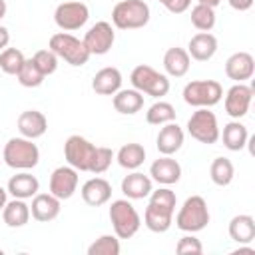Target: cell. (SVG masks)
I'll use <instances>...</instances> for the list:
<instances>
[{
    "label": "cell",
    "mask_w": 255,
    "mask_h": 255,
    "mask_svg": "<svg viewBox=\"0 0 255 255\" xmlns=\"http://www.w3.org/2000/svg\"><path fill=\"white\" fill-rule=\"evenodd\" d=\"M2 159L8 167L28 171L38 165L40 161V149L34 143V139L28 137H10L2 149Z\"/></svg>",
    "instance_id": "1"
},
{
    "label": "cell",
    "mask_w": 255,
    "mask_h": 255,
    "mask_svg": "<svg viewBox=\"0 0 255 255\" xmlns=\"http://www.w3.org/2000/svg\"><path fill=\"white\" fill-rule=\"evenodd\" d=\"M149 6L143 0H122L112 10V24L120 30H137L149 22Z\"/></svg>",
    "instance_id": "2"
},
{
    "label": "cell",
    "mask_w": 255,
    "mask_h": 255,
    "mask_svg": "<svg viewBox=\"0 0 255 255\" xmlns=\"http://www.w3.org/2000/svg\"><path fill=\"white\" fill-rule=\"evenodd\" d=\"M207 223H209V209L201 195L187 197L175 215L177 229H181L185 233H197V231L205 229Z\"/></svg>",
    "instance_id": "3"
},
{
    "label": "cell",
    "mask_w": 255,
    "mask_h": 255,
    "mask_svg": "<svg viewBox=\"0 0 255 255\" xmlns=\"http://www.w3.org/2000/svg\"><path fill=\"white\" fill-rule=\"evenodd\" d=\"M110 221L114 227V233L120 239L133 237L141 227V217L137 209L131 205L129 199H116L110 205Z\"/></svg>",
    "instance_id": "4"
},
{
    "label": "cell",
    "mask_w": 255,
    "mask_h": 255,
    "mask_svg": "<svg viewBox=\"0 0 255 255\" xmlns=\"http://www.w3.org/2000/svg\"><path fill=\"white\" fill-rule=\"evenodd\" d=\"M50 50L58 56V60H64L66 64L80 68L84 64H88L90 60V52L84 46V42L76 36H72L70 32H58L50 38Z\"/></svg>",
    "instance_id": "5"
},
{
    "label": "cell",
    "mask_w": 255,
    "mask_h": 255,
    "mask_svg": "<svg viewBox=\"0 0 255 255\" xmlns=\"http://www.w3.org/2000/svg\"><path fill=\"white\" fill-rule=\"evenodd\" d=\"M129 82H131V86L137 92L147 94L151 98H163L169 92V80H167V76L161 74V72H157V70H153L147 64L135 66L131 70V74H129Z\"/></svg>",
    "instance_id": "6"
},
{
    "label": "cell",
    "mask_w": 255,
    "mask_h": 255,
    "mask_svg": "<svg viewBox=\"0 0 255 255\" xmlns=\"http://www.w3.org/2000/svg\"><path fill=\"white\" fill-rule=\"evenodd\" d=\"M223 98V88L215 80H193L183 88V102L193 108H213Z\"/></svg>",
    "instance_id": "7"
},
{
    "label": "cell",
    "mask_w": 255,
    "mask_h": 255,
    "mask_svg": "<svg viewBox=\"0 0 255 255\" xmlns=\"http://www.w3.org/2000/svg\"><path fill=\"white\" fill-rule=\"evenodd\" d=\"M187 131L199 143H215L219 139V124L209 108H197L187 120Z\"/></svg>",
    "instance_id": "8"
},
{
    "label": "cell",
    "mask_w": 255,
    "mask_h": 255,
    "mask_svg": "<svg viewBox=\"0 0 255 255\" xmlns=\"http://www.w3.org/2000/svg\"><path fill=\"white\" fill-rule=\"evenodd\" d=\"M90 18V8L82 0H70L62 2L54 10V22L62 32H74L80 30Z\"/></svg>",
    "instance_id": "9"
},
{
    "label": "cell",
    "mask_w": 255,
    "mask_h": 255,
    "mask_svg": "<svg viewBox=\"0 0 255 255\" xmlns=\"http://www.w3.org/2000/svg\"><path fill=\"white\" fill-rule=\"evenodd\" d=\"M94 151H96V145L82 135H70L64 143V157L68 165H72L78 171H90Z\"/></svg>",
    "instance_id": "10"
},
{
    "label": "cell",
    "mask_w": 255,
    "mask_h": 255,
    "mask_svg": "<svg viewBox=\"0 0 255 255\" xmlns=\"http://www.w3.org/2000/svg\"><path fill=\"white\" fill-rule=\"evenodd\" d=\"M84 46L88 48L90 56H104L110 52V48L114 46L116 42V32H114V26L106 20L102 22H96L84 36Z\"/></svg>",
    "instance_id": "11"
},
{
    "label": "cell",
    "mask_w": 255,
    "mask_h": 255,
    "mask_svg": "<svg viewBox=\"0 0 255 255\" xmlns=\"http://www.w3.org/2000/svg\"><path fill=\"white\" fill-rule=\"evenodd\" d=\"M78 169L72 165H60L50 175V193L58 199H70L78 189Z\"/></svg>",
    "instance_id": "12"
},
{
    "label": "cell",
    "mask_w": 255,
    "mask_h": 255,
    "mask_svg": "<svg viewBox=\"0 0 255 255\" xmlns=\"http://www.w3.org/2000/svg\"><path fill=\"white\" fill-rule=\"evenodd\" d=\"M251 100H253V88L247 86L245 82H237L233 84L227 94H225V112L233 118V120H239L243 118L247 112H249V106H251Z\"/></svg>",
    "instance_id": "13"
},
{
    "label": "cell",
    "mask_w": 255,
    "mask_h": 255,
    "mask_svg": "<svg viewBox=\"0 0 255 255\" xmlns=\"http://www.w3.org/2000/svg\"><path fill=\"white\" fill-rule=\"evenodd\" d=\"M149 175L159 185H173L181 177V165L171 155H161L149 165Z\"/></svg>",
    "instance_id": "14"
},
{
    "label": "cell",
    "mask_w": 255,
    "mask_h": 255,
    "mask_svg": "<svg viewBox=\"0 0 255 255\" xmlns=\"http://www.w3.org/2000/svg\"><path fill=\"white\" fill-rule=\"evenodd\" d=\"M62 199H58L56 195L52 193H36L32 197V205H30V215L40 221V223H48V221H54L58 215H60V209H62Z\"/></svg>",
    "instance_id": "15"
},
{
    "label": "cell",
    "mask_w": 255,
    "mask_h": 255,
    "mask_svg": "<svg viewBox=\"0 0 255 255\" xmlns=\"http://www.w3.org/2000/svg\"><path fill=\"white\" fill-rule=\"evenodd\" d=\"M173 211H175L173 207L149 201L145 207V213H143V223L153 233H165L173 223Z\"/></svg>",
    "instance_id": "16"
},
{
    "label": "cell",
    "mask_w": 255,
    "mask_h": 255,
    "mask_svg": "<svg viewBox=\"0 0 255 255\" xmlns=\"http://www.w3.org/2000/svg\"><path fill=\"white\" fill-rule=\"evenodd\" d=\"M255 72V60L249 52H235L225 62V74L233 82H245Z\"/></svg>",
    "instance_id": "17"
},
{
    "label": "cell",
    "mask_w": 255,
    "mask_h": 255,
    "mask_svg": "<svg viewBox=\"0 0 255 255\" xmlns=\"http://www.w3.org/2000/svg\"><path fill=\"white\" fill-rule=\"evenodd\" d=\"M183 139H185L183 129L175 122H169V124H163V128L159 129V133L155 137V145L161 155H173L181 149Z\"/></svg>",
    "instance_id": "18"
},
{
    "label": "cell",
    "mask_w": 255,
    "mask_h": 255,
    "mask_svg": "<svg viewBox=\"0 0 255 255\" xmlns=\"http://www.w3.org/2000/svg\"><path fill=\"white\" fill-rule=\"evenodd\" d=\"M48 129V120L42 112L38 110H26L18 116V131L22 133V137L28 139H38L46 133Z\"/></svg>",
    "instance_id": "19"
},
{
    "label": "cell",
    "mask_w": 255,
    "mask_h": 255,
    "mask_svg": "<svg viewBox=\"0 0 255 255\" xmlns=\"http://www.w3.org/2000/svg\"><path fill=\"white\" fill-rule=\"evenodd\" d=\"M82 199L92 205V207H100L106 205L112 197V183L104 177H92L82 185Z\"/></svg>",
    "instance_id": "20"
},
{
    "label": "cell",
    "mask_w": 255,
    "mask_h": 255,
    "mask_svg": "<svg viewBox=\"0 0 255 255\" xmlns=\"http://www.w3.org/2000/svg\"><path fill=\"white\" fill-rule=\"evenodd\" d=\"M217 52V38L211 32H197L195 36H191L189 44H187V54L189 58L197 60V62H207L215 56Z\"/></svg>",
    "instance_id": "21"
},
{
    "label": "cell",
    "mask_w": 255,
    "mask_h": 255,
    "mask_svg": "<svg viewBox=\"0 0 255 255\" xmlns=\"http://www.w3.org/2000/svg\"><path fill=\"white\" fill-rule=\"evenodd\" d=\"M92 90L100 96H114L122 90V72L114 66H106L92 78Z\"/></svg>",
    "instance_id": "22"
},
{
    "label": "cell",
    "mask_w": 255,
    "mask_h": 255,
    "mask_svg": "<svg viewBox=\"0 0 255 255\" xmlns=\"http://www.w3.org/2000/svg\"><path fill=\"white\" fill-rule=\"evenodd\" d=\"M8 193L14 195L16 199H30L38 193L40 189V181L36 175L28 173V171H20L16 175H12L8 179V185H6Z\"/></svg>",
    "instance_id": "23"
},
{
    "label": "cell",
    "mask_w": 255,
    "mask_h": 255,
    "mask_svg": "<svg viewBox=\"0 0 255 255\" xmlns=\"http://www.w3.org/2000/svg\"><path fill=\"white\" fill-rule=\"evenodd\" d=\"M151 189H153L151 177H147L135 169L122 179V193L128 199H143L151 193Z\"/></svg>",
    "instance_id": "24"
},
{
    "label": "cell",
    "mask_w": 255,
    "mask_h": 255,
    "mask_svg": "<svg viewBox=\"0 0 255 255\" xmlns=\"http://www.w3.org/2000/svg\"><path fill=\"white\" fill-rule=\"evenodd\" d=\"M189 66H191V58L185 48L173 46L163 54V68H165L167 76L181 78L189 72Z\"/></svg>",
    "instance_id": "25"
},
{
    "label": "cell",
    "mask_w": 255,
    "mask_h": 255,
    "mask_svg": "<svg viewBox=\"0 0 255 255\" xmlns=\"http://www.w3.org/2000/svg\"><path fill=\"white\" fill-rule=\"evenodd\" d=\"M112 104H114V110L118 114L133 116V114H137L143 108V94L137 92L135 88H131V90H118L114 94V98H112Z\"/></svg>",
    "instance_id": "26"
},
{
    "label": "cell",
    "mask_w": 255,
    "mask_h": 255,
    "mask_svg": "<svg viewBox=\"0 0 255 255\" xmlns=\"http://www.w3.org/2000/svg\"><path fill=\"white\" fill-rule=\"evenodd\" d=\"M219 137L223 139V145L229 151H241L247 145L249 131H247V126H243L239 120H233L223 126V131H219Z\"/></svg>",
    "instance_id": "27"
},
{
    "label": "cell",
    "mask_w": 255,
    "mask_h": 255,
    "mask_svg": "<svg viewBox=\"0 0 255 255\" xmlns=\"http://www.w3.org/2000/svg\"><path fill=\"white\" fill-rule=\"evenodd\" d=\"M229 237L239 245L251 243L255 239V219L247 213L235 215L229 221Z\"/></svg>",
    "instance_id": "28"
},
{
    "label": "cell",
    "mask_w": 255,
    "mask_h": 255,
    "mask_svg": "<svg viewBox=\"0 0 255 255\" xmlns=\"http://www.w3.org/2000/svg\"><path fill=\"white\" fill-rule=\"evenodd\" d=\"M2 219L8 227L16 229V227H24L30 221V205L24 199H12L6 201L4 209H2Z\"/></svg>",
    "instance_id": "29"
},
{
    "label": "cell",
    "mask_w": 255,
    "mask_h": 255,
    "mask_svg": "<svg viewBox=\"0 0 255 255\" xmlns=\"http://www.w3.org/2000/svg\"><path fill=\"white\" fill-rule=\"evenodd\" d=\"M116 159H118V163H120L124 169L133 171V169H137V167L145 161V149H143L141 143L131 141V143H126V145L120 147Z\"/></svg>",
    "instance_id": "30"
},
{
    "label": "cell",
    "mask_w": 255,
    "mask_h": 255,
    "mask_svg": "<svg viewBox=\"0 0 255 255\" xmlns=\"http://www.w3.org/2000/svg\"><path fill=\"white\" fill-rule=\"evenodd\" d=\"M209 177L215 185L219 187H225L233 181L235 177V167H233V161L229 157H215L211 161V167H209Z\"/></svg>",
    "instance_id": "31"
},
{
    "label": "cell",
    "mask_w": 255,
    "mask_h": 255,
    "mask_svg": "<svg viewBox=\"0 0 255 255\" xmlns=\"http://www.w3.org/2000/svg\"><path fill=\"white\" fill-rule=\"evenodd\" d=\"M145 122L151 126H163L169 122H175V108L169 102H155L145 112Z\"/></svg>",
    "instance_id": "32"
},
{
    "label": "cell",
    "mask_w": 255,
    "mask_h": 255,
    "mask_svg": "<svg viewBox=\"0 0 255 255\" xmlns=\"http://www.w3.org/2000/svg\"><path fill=\"white\" fill-rule=\"evenodd\" d=\"M191 24L199 32H211L215 26V8L205 6V4H195L191 8Z\"/></svg>",
    "instance_id": "33"
},
{
    "label": "cell",
    "mask_w": 255,
    "mask_h": 255,
    "mask_svg": "<svg viewBox=\"0 0 255 255\" xmlns=\"http://www.w3.org/2000/svg\"><path fill=\"white\" fill-rule=\"evenodd\" d=\"M16 78H18L20 86H24V88H38V86H42L46 76L40 72V68L34 64L32 58H26L22 68H20V72L16 74Z\"/></svg>",
    "instance_id": "34"
},
{
    "label": "cell",
    "mask_w": 255,
    "mask_h": 255,
    "mask_svg": "<svg viewBox=\"0 0 255 255\" xmlns=\"http://www.w3.org/2000/svg\"><path fill=\"white\" fill-rule=\"evenodd\" d=\"M120 237L114 235H100L90 247L88 255H120Z\"/></svg>",
    "instance_id": "35"
},
{
    "label": "cell",
    "mask_w": 255,
    "mask_h": 255,
    "mask_svg": "<svg viewBox=\"0 0 255 255\" xmlns=\"http://www.w3.org/2000/svg\"><path fill=\"white\" fill-rule=\"evenodd\" d=\"M24 54L18 48H4L0 52V70L8 76H16L24 64Z\"/></svg>",
    "instance_id": "36"
},
{
    "label": "cell",
    "mask_w": 255,
    "mask_h": 255,
    "mask_svg": "<svg viewBox=\"0 0 255 255\" xmlns=\"http://www.w3.org/2000/svg\"><path fill=\"white\" fill-rule=\"evenodd\" d=\"M112 159H114V151L110 147H104V145H96V151H94V157H92V163H90V173H104L108 171V167L112 165Z\"/></svg>",
    "instance_id": "37"
},
{
    "label": "cell",
    "mask_w": 255,
    "mask_h": 255,
    "mask_svg": "<svg viewBox=\"0 0 255 255\" xmlns=\"http://www.w3.org/2000/svg\"><path fill=\"white\" fill-rule=\"evenodd\" d=\"M32 60H34V64L40 68V72L44 74V76H50V74H54L56 70H58V56L48 48V50H38L34 56H32Z\"/></svg>",
    "instance_id": "38"
},
{
    "label": "cell",
    "mask_w": 255,
    "mask_h": 255,
    "mask_svg": "<svg viewBox=\"0 0 255 255\" xmlns=\"http://www.w3.org/2000/svg\"><path fill=\"white\" fill-rule=\"evenodd\" d=\"M175 251L179 253V255H199L201 251H203V245H201V241L197 239V237H193V233H189V235H183L179 241H177V245H175Z\"/></svg>",
    "instance_id": "39"
},
{
    "label": "cell",
    "mask_w": 255,
    "mask_h": 255,
    "mask_svg": "<svg viewBox=\"0 0 255 255\" xmlns=\"http://www.w3.org/2000/svg\"><path fill=\"white\" fill-rule=\"evenodd\" d=\"M165 10H169L171 14H183L185 10H189L191 0H157Z\"/></svg>",
    "instance_id": "40"
},
{
    "label": "cell",
    "mask_w": 255,
    "mask_h": 255,
    "mask_svg": "<svg viewBox=\"0 0 255 255\" xmlns=\"http://www.w3.org/2000/svg\"><path fill=\"white\" fill-rule=\"evenodd\" d=\"M229 2V6L233 8V10H237V12H245V10H249L251 6H253V0H227Z\"/></svg>",
    "instance_id": "41"
},
{
    "label": "cell",
    "mask_w": 255,
    "mask_h": 255,
    "mask_svg": "<svg viewBox=\"0 0 255 255\" xmlns=\"http://www.w3.org/2000/svg\"><path fill=\"white\" fill-rule=\"evenodd\" d=\"M8 42H10V32H8V28L0 26V52L8 46Z\"/></svg>",
    "instance_id": "42"
},
{
    "label": "cell",
    "mask_w": 255,
    "mask_h": 255,
    "mask_svg": "<svg viewBox=\"0 0 255 255\" xmlns=\"http://www.w3.org/2000/svg\"><path fill=\"white\" fill-rule=\"evenodd\" d=\"M243 253H247V255H255V249H253V247H243V245H239V249L233 251V255H243Z\"/></svg>",
    "instance_id": "43"
},
{
    "label": "cell",
    "mask_w": 255,
    "mask_h": 255,
    "mask_svg": "<svg viewBox=\"0 0 255 255\" xmlns=\"http://www.w3.org/2000/svg\"><path fill=\"white\" fill-rule=\"evenodd\" d=\"M6 201H8V189H4V187L0 185V211L4 209V205H6Z\"/></svg>",
    "instance_id": "44"
},
{
    "label": "cell",
    "mask_w": 255,
    "mask_h": 255,
    "mask_svg": "<svg viewBox=\"0 0 255 255\" xmlns=\"http://www.w3.org/2000/svg\"><path fill=\"white\" fill-rule=\"evenodd\" d=\"M219 2L221 0H197V4H205V6H211V8L219 6Z\"/></svg>",
    "instance_id": "45"
},
{
    "label": "cell",
    "mask_w": 255,
    "mask_h": 255,
    "mask_svg": "<svg viewBox=\"0 0 255 255\" xmlns=\"http://www.w3.org/2000/svg\"><path fill=\"white\" fill-rule=\"evenodd\" d=\"M6 10H8L6 8V0H0V20L6 16Z\"/></svg>",
    "instance_id": "46"
},
{
    "label": "cell",
    "mask_w": 255,
    "mask_h": 255,
    "mask_svg": "<svg viewBox=\"0 0 255 255\" xmlns=\"http://www.w3.org/2000/svg\"><path fill=\"white\" fill-rule=\"evenodd\" d=\"M0 255H2V249H0Z\"/></svg>",
    "instance_id": "47"
}]
</instances>
